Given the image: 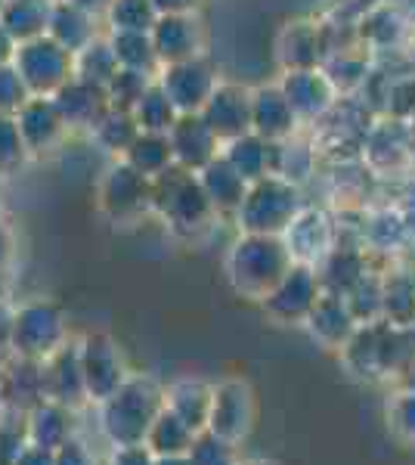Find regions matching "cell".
<instances>
[{
  "instance_id": "8992f818",
  "label": "cell",
  "mask_w": 415,
  "mask_h": 465,
  "mask_svg": "<svg viewBox=\"0 0 415 465\" xmlns=\"http://www.w3.org/2000/svg\"><path fill=\"white\" fill-rule=\"evenodd\" d=\"M13 65L32 96H56L74 78V54L50 35L19 44Z\"/></svg>"
},
{
  "instance_id": "836d02e7",
  "label": "cell",
  "mask_w": 415,
  "mask_h": 465,
  "mask_svg": "<svg viewBox=\"0 0 415 465\" xmlns=\"http://www.w3.org/2000/svg\"><path fill=\"white\" fill-rule=\"evenodd\" d=\"M118 69H122V65H118L109 37H96V41L87 44L81 54H74V74H78V78L94 81V84L105 87L112 78H115Z\"/></svg>"
},
{
  "instance_id": "ffe728a7",
  "label": "cell",
  "mask_w": 415,
  "mask_h": 465,
  "mask_svg": "<svg viewBox=\"0 0 415 465\" xmlns=\"http://www.w3.org/2000/svg\"><path fill=\"white\" fill-rule=\"evenodd\" d=\"M285 245H289L294 264H307V267H320L322 261L331 254V221L326 212H316V208H304L289 230H285Z\"/></svg>"
},
{
  "instance_id": "7402d4cb",
  "label": "cell",
  "mask_w": 415,
  "mask_h": 465,
  "mask_svg": "<svg viewBox=\"0 0 415 465\" xmlns=\"http://www.w3.org/2000/svg\"><path fill=\"white\" fill-rule=\"evenodd\" d=\"M326 59V44H322L320 25L311 19H291L276 35V63L282 72L294 69H320Z\"/></svg>"
},
{
  "instance_id": "cb8c5ba5",
  "label": "cell",
  "mask_w": 415,
  "mask_h": 465,
  "mask_svg": "<svg viewBox=\"0 0 415 465\" xmlns=\"http://www.w3.org/2000/svg\"><path fill=\"white\" fill-rule=\"evenodd\" d=\"M199 183L217 214H236L245 199V193H248V186H252L230 162L223 159V153L217 155L208 168L199 171Z\"/></svg>"
},
{
  "instance_id": "7a4b0ae2",
  "label": "cell",
  "mask_w": 415,
  "mask_h": 465,
  "mask_svg": "<svg viewBox=\"0 0 415 465\" xmlns=\"http://www.w3.org/2000/svg\"><path fill=\"white\" fill-rule=\"evenodd\" d=\"M100 407V429L112 447H131L146 440L149 429L164 410V388L149 376H131Z\"/></svg>"
},
{
  "instance_id": "681fc988",
  "label": "cell",
  "mask_w": 415,
  "mask_h": 465,
  "mask_svg": "<svg viewBox=\"0 0 415 465\" xmlns=\"http://www.w3.org/2000/svg\"><path fill=\"white\" fill-rule=\"evenodd\" d=\"M69 4H74V6H81V10H87L90 16H105L109 13V6H112V0H69Z\"/></svg>"
},
{
  "instance_id": "83f0119b",
  "label": "cell",
  "mask_w": 415,
  "mask_h": 465,
  "mask_svg": "<svg viewBox=\"0 0 415 465\" xmlns=\"http://www.w3.org/2000/svg\"><path fill=\"white\" fill-rule=\"evenodd\" d=\"M47 35L56 44H63L65 50H72V54H81L87 44H94L100 37L96 35V16H90L87 10L69 4V0H56Z\"/></svg>"
},
{
  "instance_id": "6da1fadb",
  "label": "cell",
  "mask_w": 415,
  "mask_h": 465,
  "mask_svg": "<svg viewBox=\"0 0 415 465\" xmlns=\"http://www.w3.org/2000/svg\"><path fill=\"white\" fill-rule=\"evenodd\" d=\"M291 267L294 258L282 236L242 232L226 252V280L248 302H263Z\"/></svg>"
},
{
  "instance_id": "ab89813d",
  "label": "cell",
  "mask_w": 415,
  "mask_h": 465,
  "mask_svg": "<svg viewBox=\"0 0 415 465\" xmlns=\"http://www.w3.org/2000/svg\"><path fill=\"white\" fill-rule=\"evenodd\" d=\"M388 425L400 440L415 444V388L400 391L388 401Z\"/></svg>"
},
{
  "instance_id": "30bf717a",
  "label": "cell",
  "mask_w": 415,
  "mask_h": 465,
  "mask_svg": "<svg viewBox=\"0 0 415 465\" xmlns=\"http://www.w3.org/2000/svg\"><path fill=\"white\" fill-rule=\"evenodd\" d=\"M320 270L307 264H294L289 273L279 280V286L261 302L263 313L279 326H304L316 302L322 298Z\"/></svg>"
},
{
  "instance_id": "d590c367",
  "label": "cell",
  "mask_w": 415,
  "mask_h": 465,
  "mask_svg": "<svg viewBox=\"0 0 415 465\" xmlns=\"http://www.w3.org/2000/svg\"><path fill=\"white\" fill-rule=\"evenodd\" d=\"M112 32H153L158 22V10L153 0H112L109 13H105Z\"/></svg>"
},
{
  "instance_id": "9a60e30c",
  "label": "cell",
  "mask_w": 415,
  "mask_h": 465,
  "mask_svg": "<svg viewBox=\"0 0 415 465\" xmlns=\"http://www.w3.org/2000/svg\"><path fill=\"white\" fill-rule=\"evenodd\" d=\"M168 140L173 149V164L193 171V174L208 168V164L223 153V143L217 140V134L211 131L205 118H202V112H195V115H180L168 131Z\"/></svg>"
},
{
  "instance_id": "f6af8a7d",
  "label": "cell",
  "mask_w": 415,
  "mask_h": 465,
  "mask_svg": "<svg viewBox=\"0 0 415 465\" xmlns=\"http://www.w3.org/2000/svg\"><path fill=\"white\" fill-rule=\"evenodd\" d=\"M13 254H16V236H13V230L6 227L4 221H0V276L10 270Z\"/></svg>"
},
{
  "instance_id": "bcb514c9",
  "label": "cell",
  "mask_w": 415,
  "mask_h": 465,
  "mask_svg": "<svg viewBox=\"0 0 415 465\" xmlns=\"http://www.w3.org/2000/svg\"><path fill=\"white\" fill-rule=\"evenodd\" d=\"M202 0H153L158 16H173V13H195Z\"/></svg>"
},
{
  "instance_id": "60d3db41",
  "label": "cell",
  "mask_w": 415,
  "mask_h": 465,
  "mask_svg": "<svg viewBox=\"0 0 415 465\" xmlns=\"http://www.w3.org/2000/svg\"><path fill=\"white\" fill-rule=\"evenodd\" d=\"M32 100L25 81L19 78L16 65H0V115H16V112Z\"/></svg>"
},
{
  "instance_id": "816d5d0a",
  "label": "cell",
  "mask_w": 415,
  "mask_h": 465,
  "mask_svg": "<svg viewBox=\"0 0 415 465\" xmlns=\"http://www.w3.org/2000/svg\"><path fill=\"white\" fill-rule=\"evenodd\" d=\"M239 465H276V462H270V460H242Z\"/></svg>"
},
{
  "instance_id": "d6986e66",
  "label": "cell",
  "mask_w": 415,
  "mask_h": 465,
  "mask_svg": "<svg viewBox=\"0 0 415 465\" xmlns=\"http://www.w3.org/2000/svg\"><path fill=\"white\" fill-rule=\"evenodd\" d=\"M301 118L294 115L289 96L282 94L279 84H263L252 90V131L270 143L291 140L298 131Z\"/></svg>"
},
{
  "instance_id": "e575fe53",
  "label": "cell",
  "mask_w": 415,
  "mask_h": 465,
  "mask_svg": "<svg viewBox=\"0 0 415 465\" xmlns=\"http://www.w3.org/2000/svg\"><path fill=\"white\" fill-rule=\"evenodd\" d=\"M381 320L390 326H412L415 322V280H384V295H381Z\"/></svg>"
},
{
  "instance_id": "f35d334b",
  "label": "cell",
  "mask_w": 415,
  "mask_h": 465,
  "mask_svg": "<svg viewBox=\"0 0 415 465\" xmlns=\"http://www.w3.org/2000/svg\"><path fill=\"white\" fill-rule=\"evenodd\" d=\"M28 146L22 140L16 115H0V174H10L25 164L28 159Z\"/></svg>"
},
{
  "instance_id": "277c9868",
  "label": "cell",
  "mask_w": 415,
  "mask_h": 465,
  "mask_svg": "<svg viewBox=\"0 0 415 465\" xmlns=\"http://www.w3.org/2000/svg\"><path fill=\"white\" fill-rule=\"evenodd\" d=\"M304 212L301 205V186L291 180L270 174L248 186L242 205L232 214L239 232H258V236H285L294 217Z\"/></svg>"
},
{
  "instance_id": "4dcf8cb0",
  "label": "cell",
  "mask_w": 415,
  "mask_h": 465,
  "mask_svg": "<svg viewBox=\"0 0 415 465\" xmlns=\"http://www.w3.org/2000/svg\"><path fill=\"white\" fill-rule=\"evenodd\" d=\"M124 162L131 164V168H137L140 174H146L153 180L158 174H164L168 168H173V149H171L168 134L140 131V137L133 140V146L124 153Z\"/></svg>"
},
{
  "instance_id": "7bdbcfd3",
  "label": "cell",
  "mask_w": 415,
  "mask_h": 465,
  "mask_svg": "<svg viewBox=\"0 0 415 465\" xmlns=\"http://www.w3.org/2000/svg\"><path fill=\"white\" fill-rule=\"evenodd\" d=\"M112 465H153L155 453L146 444H131V447H115L112 453Z\"/></svg>"
},
{
  "instance_id": "11a10c76",
  "label": "cell",
  "mask_w": 415,
  "mask_h": 465,
  "mask_svg": "<svg viewBox=\"0 0 415 465\" xmlns=\"http://www.w3.org/2000/svg\"><path fill=\"white\" fill-rule=\"evenodd\" d=\"M4 4H6V0H0V10H4Z\"/></svg>"
},
{
  "instance_id": "f546056e",
  "label": "cell",
  "mask_w": 415,
  "mask_h": 465,
  "mask_svg": "<svg viewBox=\"0 0 415 465\" xmlns=\"http://www.w3.org/2000/svg\"><path fill=\"white\" fill-rule=\"evenodd\" d=\"M109 44L115 50V59L122 69H133L143 74H153L158 78L162 72V63H158V54L153 47V37L146 32H112Z\"/></svg>"
},
{
  "instance_id": "7dc6e473",
  "label": "cell",
  "mask_w": 415,
  "mask_h": 465,
  "mask_svg": "<svg viewBox=\"0 0 415 465\" xmlns=\"http://www.w3.org/2000/svg\"><path fill=\"white\" fill-rule=\"evenodd\" d=\"M13 311H16V307H10V304H4V302H0V354H4V351H10Z\"/></svg>"
},
{
  "instance_id": "d6a6232c",
  "label": "cell",
  "mask_w": 415,
  "mask_h": 465,
  "mask_svg": "<svg viewBox=\"0 0 415 465\" xmlns=\"http://www.w3.org/2000/svg\"><path fill=\"white\" fill-rule=\"evenodd\" d=\"M133 118H137L140 131L146 134H168L173 122L180 118L177 106L168 100V94L162 90L158 81H153V87L143 94V100L133 106Z\"/></svg>"
},
{
  "instance_id": "2e32d148",
  "label": "cell",
  "mask_w": 415,
  "mask_h": 465,
  "mask_svg": "<svg viewBox=\"0 0 415 465\" xmlns=\"http://www.w3.org/2000/svg\"><path fill=\"white\" fill-rule=\"evenodd\" d=\"M282 94L289 96L294 115L301 122H316L322 118L326 112L335 106V96H338V87L331 84V78L326 74V69H294V72H285L282 81H279Z\"/></svg>"
},
{
  "instance_id": "db71d44e",
  "label": "cell",
  "mask_w": 415,
  "mask_h": 465,
  "mask_svg": "<svg viewBox=\"0 0 415 465\" xmlns=\"http://www.w3.org/2000/svg\"><path fill=\"white\" fill-rule=\"evenodd\" d=\"M4 397H6V394H4V388H0V401H4Z\"/></svg>"
},
{
  "instance_id": "f1b7e54d",
  "label": "cell",
  "mask_w": 415,
  "mask_h": 465,
  "mask_svg": "<svg viewBox=\"0 0 415 465\" xmlns=\"http://www.w3.org/2000/svg\"><path fill=\"white\" fill-rule=\"evenodd\" d=\"M195 434L199 431H195L193 425H186L177 412H171L168 407H164L162 412H158V419L153 422V429H149L143 444L153 450L155 456H186L193 447Z\"/></svg>"
},
{
  "instance_id": "5bb4252c",
  "label": "cell",
  "mask_w": 415,
  "mask_h": 465,
  "mask_svg": "<svg viewBox=\"0 0 415 465\" xmlns=\"http://www.w3.org/2000/svg\"><path fill=\"white\" fill-rule=\"evenodd\" d=\"M149 37H153V47L162 65L199 59L202 50H205V25H202V19L195 16V13L158 16Z\"/></svg>"
},
{
  "instance_id": "5b68a950",
  "label": "cell",
  "mask_w": 415,
  "mask_h": 465,
  "mask_svg": "<svg viewBox=\"0 0 415 465\" xmlns=\"http://www.w3.org/2000/svg\"><path fill=\"white\" fill-rule=\"evenodd\" d=\"M69 341V320L65 311L50 298H32L13 311L10 354L16 360L44 363Z\"/></svg>"
},
{
  "instance_id": "1f68e13d",
  "label": "cell",
  "mask_w": 415,
  "mask_h": 465,
  "mask_svg": "<svg viewBox=\"0 0 415 465\" xmlns=\"http://www.w3.org/2000/svg\"><path fill=\"white\" fill-rule=\"evenodd\" d=\"M137 137H140V124H137V118H133V112L115 109V106L105 112L103 122L94 127L96 146L105 149L109 155H115V159H124V153L133 146Z\"/></svg>"
},
{
  "instance_id": "c3c4849f",
  "label": "cell",
  "mask_w": 415,
  "mask_h": 465,
  "mask_svg": "<svg viewBox=\"0 0 415 465\" xmlns=\"http://www.w3.org/2000/svg\"><path fill=\"white\" fill-rule=\"evenodd\" d=\"M16 37H13L10 32H6L4 25H0V65H10L13 56H16Z\"/></svg>"
},
{
  "instance_id": "52a82bcc",
  "label": "cell",
  "mask_w": 415,
  "mask_h": 465,
  "mask_svg": "<svg viewBox=\"0 0 415 465\" xmlns=\"http://www.w3.org/2000/svg\"><path fill=\"white\" fill-rule=\"evenodd\" d=\"M96 199L105 217L115 223H133L153 208V177L140 174L124 159H115L96 186Z\"/></svg>"
},
{
  "instance_id": "e0dca14e",
  "label": "cell",
  "mask_w": 415,
  "mask_h": 465,
  "mask_svg": "<svg viewBox=\"0 0 415 465\" xmlns=\"http://www.w3.org/2000/svg\"><path fill=\"white\" fill-rule=\"evenodd\" d=\"M16 122L22 131V140H25L32 155L50 153V149H56L69 137V124H65L63 112H59L53 96H32V100L16 112Z\"/></svg>"
},
{
  "instance_id": "ee69618b",
  "label": "cell",
  "mask_w": 415,
  "mask_h": 465,
  "mask_svg": "<svg viewBox=\"0 0 415 465\" xmlns=\"http://www.w3.org/2000/svg\"><path fill=\"white\" fill-rule=\"evenodd\" d=\"M13 465H56V450L32 444V440H28V444L19 450V456Z\"/></svg>"
},
{
  "instance_id": "484cf974",
  "label": "cell",
  "mask_w": 415,
  "mask_h": 465,
  "mask_svg": "<svg viewBox=\"0 0 415 465\" xmlns=\"http://www.w3.org/2000/svg\"><path fill=\"white\" fill-rule=\"evenodd\" d=\"M223 159L242 174L248 183H258V180L270 177L276 171V143L258 137V134H245L239 140L223 143Z\"/></svg>"
},
{
  "instance_id": "8fae6325",
  "label": "cell",
  "mask_w": 415,
  "mask_h": 465,
  "mask_svg": "<svg viewBox=\"0 0 415 465\" xmlns=\"http://www.w3.org/2000/svg\"><path fill=\"white\" fill-rule=\"evenodd\" d=\"M155 81L162 84V90L168 94V100L177 106L180 115H195V112L205 109V103L211 100L214 87L221 84L214 65H211L205 56L162 65V72H158Z\"/></svg>"
},
{
  "instance_id": "f907efd6",
  "label": "cell",
  "mask_w": 415,
  "mask_h": 465,
  "mask_svg": "<svg viewBox=\"0 0 415 465\" xmlns=\"http://www.w3.org/2000/svg\"><path fill=\"white\" fill-rule=\"evenodd\" d=\"M153 465H193L190 456H155Z\"/></svg>"
},
{
  "instance_id": "74e56055",
  "label": "cell",
  "mask_w": 415,
  "mask_h": 465,
  "mask_svg": "<svg viewBox=\"0 0 415 465\" xmlns=\"http://www.w3.org/2000/svg\"><path fill=\"white\" fill-rule=\"evenodd\" d=\"M153 74H143V72H133V69H118L115 78L105 84V94H109V103L115 109H127L133 112V106L143 100L149 87H153Z\"/></svg>"
},
{
  "instance_id": "7c38bea8",
  "label": "cell",
  "mask_w": 415,
  "mask_h": 465,
  "mask_svg": "<svg viewBox=\"0 0 415 465\" xmlns=\"http://www.w3.org/2000/svg\"><path fill=\"white\" fill-rule=\"evenodd\" d=\"M44 370V397L63 403L78 412L87 401L84 370H81V339H69L56 354H50L41 363Z\"/></svg>"
},
{
  "instance_id": "b9f144b4",
  "label": "cell",
  "mask_w": 415,
  "mask_h": 465,
  "mask_svg": "<svg viewBox=\"0 0 415 465\" xmlns=\"http://www.w3.org/2000/svg\"><path fill=\"white\" fill-rule=\"evenodd\" d=\"M96 456L87 447V440H81L78 434H72L65 444L56 447V465H94Z\"/></svg>"
},
{
  "instance_id": "ba28073f",
  "label": "cell",
  "mask_w": 415,
  "mask_h": 465,
  "mask_svg": "<svg viewBox=\"0 0 415 465\" xmlns=\"http://www.w3.org/2000/svg\"><path fill=\"white\" fill-rule=\"evenodd\" d=\"M81 370L90 403H103L131 379L122 344L109 332H90L81 339Z\"/></svg>"
},
{
  "instance_id": "9c48e42d",
  "label": "cell",
  "mask_w": 415,
  "mask_h": 465,
  "mask_svg": "<svg viewBox=\"0 0 415 465\" xmlns=\"http://www.w3.org/2000/svg\"><path fill=\"white\" fill-rule=\"evenodd\" d=\"M254 419H258V401H254V388L245 379L230 376L214 385L208 410V431L221 434V438L242 444L248 434L254 431Z\"/></svg>"
},
{
  "instance_id": "4fadbf2b",
  "label": "cell",
  "mask_w": 415,
  "mask_h": 465,
  "mask_svg": "<svg viewBox=\"0 0 415 465\" xmlns=\"http://www.w3.org/2000/svg\"><path fill=\"white\" fill-rule=\"evenodd\" d=\"M202 118L217 134L221 143L252 134V87L221 81L205 103V109H202Z\"/></svg>"
},
{
  "instance_id": "ac0fdd59",
  "label": "cell",
  "mask_w": 415,
  "mask_h": 465,
  "mask_svg": "<svg viewBox=\"0 0 415 465\" xmlns=\"http://www.w3.org/2000/svg\"><path fill=\"white\" fill-rule=\"evenodd\" d=\"M304 329L311 332V339L326 351H338L341 354L344 344L353 339V332L360 329V320L353 317L351 304L344 295L335 292H322V298L316 302V307L307 317Z\"/></svg>"
},
{
  "instance_id": "8d00e7d4",
  "label": "cell",
  "mask_w": 415,
  "mask_h": 465,
  "mask_svg": "<svg viewBox=\"0 0 415 465\" xmlns=\"http://www.w3.org/2000/svg\"><path fill=\"white\" fill-rule=\"evenodd\" d=\"M190 462L193 465H239L242 456H239V444L232 440L221 438V434L202 429L199 434L193 438V447H190Z\"/></svg>"
},
{
  "instance_id": "44dd1931",
  "label": "cell",
  "mask_w": 415,
  "mask_h": 465,
  "mask_svg": "<svg viewBox=\"0 0 415 465\" xmlns=\"http://www.w3.org/2000/svg\"><path fill=\"white\" fill-rule=\"evenodd\" d=\"M56 106L63 112L65 124H69V131H87L94 134V127L103 122V115L112 109L109 103V94H105L103 84H94V81L87 78H74L59 90L56 96Z\"/></svg>"
},
{
  "instance_id": "f5cc1de1",
  "label": "cell",
  "mask_w": 415,
  "mask_h": 465,
  "mask_svg": "<svg viewBox=\"0 0 415 465\" xmlns=\"http://www.w3.org/2000/svg\"><path fill=\"white\" fill-rule=\"evenodd\" d=\"M94 465H112V462H109V460H96Z\"/></svg>"
},
{
  "instance_id": "4316f807",
  "label": "cell",
  "mask_w": 415,
  "mask_h": 465,
  "mask_svg": "<svg viewBox=\"0 0 415 465\" xmlns=\"http://www.w3.org/2000/svg\"><path fill=\"white\" fill-rule=\"evenodd\" d=\"M53 6L56 0H6L0 10V25L16 37V44L35 41L50 32Z\"/></svg>"
},
{
  "instance_id": "603a6c76",
  "label": "cell",
  "mask_w": 415,
  "mask_h": 465,
  "mask_svg": "<svg viewBox=\"0 0 415 465\" xmlns=\"http://www.w3.org/2000/svg\"><path fill=\"white\" fill-rule=\"evenodd\" d=\"M25 434L32 444L56 450L74 434V410L44 397L25 410Z\"/></svg>"
},
{
  "instance_id": "3957f363",
  "label": "cell",
  "mask_w": 415,
  "mask_h": 465,
  "mask_svg": "<svg viewBox=\"0 0 415 465\" xmlns=\"http://www.w3.org/2000/svg\"><path fill=\"white\" fill-rule=\"evenodd\" d=\"M153 208L177 236H199L217 217L214 205L199 183V174L173 164L153 180Z\"/></svg>"
},
{
  "instance_id": "d4e9b609",
  "label": "cell",
  "mask_w": 415,
  "mask_h": 465,
  "mask_svg": "<svg viewBox=\"0 0 415 465\" xmlns=\"http://www.w3.org/2000/svg\"><path fill=\"white\" fill-rule=\"evenodd\" d=\"M211 394H214V385H208L205 379L183 376L164 388V407L171 412H177V416L183 419L186 425H193L195 431H202L208 425Z\"/></svg>"
}]
</instances>
